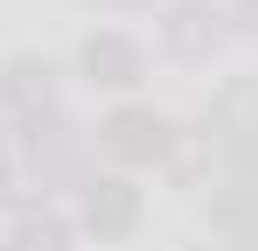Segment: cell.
<instances>
[{"label": "cell", "mask_w": 258, "mask_h": 251, "mask_svg": "<svg viewBox=\"0 0 258 251\" xmlns=\"http://www.w3.org/2000/svg\"><path fill=\"white\" fill-rule=\"evenodd\" d=\"M0 98H7L21 119L56 112V70H49V63H35V56H14V63L0 70Z\"/></svg>", "instance_id": "cell-5"}, {"label": "cell", "mask_w": 258, "mask_h": 251, "mask_svg": "<svg viewBox=\"0 0 258 251\" xmlns=\"http://www.w3.org/2000/svg\"><path fill=\"white\" fill-rule=\"evenodd\" d=\"M237 251H258V223H251V230H244V244H237Z\"/></svg>", "instance_id": "cell-7"}, {"label": "cell", "mask_w": 258, "mask_h": 251, "mask_svg": "<svg viewBox=\"0 0 258 251\" xmlns=\"http://www.w3.org/2000/svg\"><path fill=\"white\" fill-rule=\"evenodd\" d=\"M105 133V147L119 154V161L147 167V161H168L174 154V126L161 119V112H140V105H126V112H112V119L98 126Z\"/></svg>", "instance_id": "cell-2"}, {"label": "cell", "mask_w": 258, "mask_h": 251, "mask_svg": "<svg viewBox=\"0 0 258 251\" xmlns=\"http://www.w3.org/2000/svg\"><path fill=\"white\" fill-rule=\"evenodd\" d=\"M112 7H126V0H112Z\"/></svg>", "instance_id": "cell-9"}, {"label": "cell", "mask_w": 258, "mask_h": 251, "mask_svg": "<svg viewBox=\"0 0 258 251\" xmlns=\"http://www.w3.org/2000/svg\"><path fill=\"white\" fill-rule=\"evenodd\" d=\"M133 223H140V189L119 181V174H91L84 181V230L112 244V237H126Z\"/></svg>", "instance_id": "cell-3"}, {"label": "cell", "mask_w": 258, "mask_h": 251, "mask_svg": "<svg viewBox=\"0 0 258 251\" xmlns=\"http://www.w3.org/2000/svg\"><path fill=\"white\" fill-rule=\"evenodd\" d=\"M223 21H230V14L210 7V0H174L168 21H161V42H168L174 56H188V63H196V56H210L216 42H223Z\"/></svg>", "instance_id": "cell-4"}, {"label": "cell", "mask_w": 258, "mask_h": 251, "mask_svg": "<svg viewBox=\"0 0 258 251\" xmlns=\"http://www.w3.org/2000/svg\"><path fill=\"white\" fill-rule=\"evenodd\" d=\"M14 147H21V167H28V181H70L77 174V133L56 119V112H35V119L14 133Z\"/></svg>", "instance_id": "cell-1"}, {"label": "cell", "mask_w": 258, "mask_h": 251, "mask_svg": "<svg viewBox=\"0 0 258 251\" xmlns=\"http://www.w3.org/2000/svg\"><path fill=\"white\" fill-rule=\"evenodd\" d=\"M0 147H7V140H0Z\"/></svg>", "instance_id": "cell-10"}, {"label": "cell", "mask_w": 258, "mask_h": 251, "mask_svg": "<svg viewBox=\"0 0 258 251\" xmlns=\"http://www.w3.org/2000/svg\"><path fill=\"white\" fill-rule=\"evenodd\" d=\"M0 251H21V244H14V237H7V244H0Z\"/></svg>", "instance_id": "cell-8"}, {"label": "cell", "mask_w": 258, "mask_h": 251, "mask_svg": "<svg viewBox=\"0 0 258 251\" xmlns=\"http://www.w3.org/2000/svg\"><path fill=\"white\" fill-rule=\"evenodd\" d=\"M84 70H91V84L126 91V84H140L147 56H140V42H126V35H91L84 42Z\"/></svg>", "instance_id": "cell-6"}]
</instances>
